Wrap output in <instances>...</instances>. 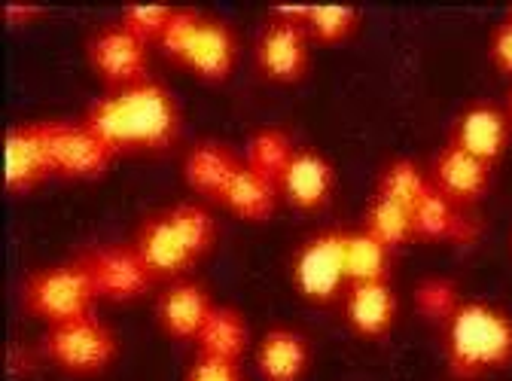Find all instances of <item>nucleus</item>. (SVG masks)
<instances>
[{"instance_id":"f257e3e1","label":"nucleus","mask_w":512,"mask_h":381,"mask_svg":"<svg viewBox=\"0 0 512 381\" xmlns=\"http://www.w3.org/2000/svg\"><path fill=\"white\" fill-rule=\"evenodd\" d=\"M116 153H165L177 144L183 113L159 80L98 95L80 116Z\"/></svg>"},{"instance_id":"f03ea898","label":"nucleus","mask_w":512,"mask_h":381,"mask_svg":"<svg viewBox=\"0 0 512 381\" xmlns=\"http://www.w3.org/2000/svg\"><path fill=\"white\" fill-rule=\"evenodd\" d=\"M445 363L455 378L506 369L512 363V317L485 299H464L445 324Z\"/></svg>"},{"instance_id":"7ed1b4c3","label":"nucleus","mask_w":512,"mask_h":381,"mask_svg":"<svg viewBox=\"0 0 512 381\" xmlns=\"http://www.w3.org/2000/svg\"><path fill=\"white\" fill-rule=\"evenodd\" d=\"M19 302L31 317L52 327L92 314L101 299L86 266L80 260H71L28 272V278L19 287Z\"/></svg>"},{"instance_id":"20e7f679","label":"nucleus","mask_w":512,"mask_h":381,"mask_svg":"<svg viewBox=\"0 0 512 381\" xmlns=\"http://www.w3.org/2000/svg\"><path fill=\"white\" fill-rule=\"evenodd\" d=\"M40 351L64 375L89 378L113 366V360L119 357V336L92 311L74 317V321L46 327L40 339Z\"/></svg>"},{"instance_id":"39448f33","label":"nucleus","mask_w":512,"mask_h":381,"mask_svg":"<svg viewBox=\"0 0 512 381\" xmlns=\"http://www.w3.org/2000/svg\"><path fill=\"white\" fill-rule=\"evenodd\" d=\"M345 238L348 229H320L296 247L290 281L305 302L330 305L348 290Z\"/></svg>"},{"instance_id":"423d86ee","label":"nucleus","mask_w":512,"mask_h":381,"mask_svg":"<svg viewBox=\"0 0 512 381\" xmlns=\"http://www.w3.org/2000/svg\"><path fill=\"white\" fill-rule=\"evenodd\" d=\"M55 180H98L116 162V153L83 119H43Z\"/></svg>"},{"instance_id":"0eeeda50","label":"nucleus","mask_w":512,"mask_h":381,"mask_svg":"<svg viewBox=\"0 0 512 381\" xmlns=\"http://www.w3.org/2000/svg\"><path fill=\"white\" fill-rule=\"evenodd\" d=\"M86 61L107 92L128 89L153 80L150 77V43L135 37L119 22L98 28L86 43Z\"/></svg>"},{"instance_id":"6e6552de","label":"nucleus","mask_w":512,"mask_h":381,"mask_svg":"<svg viewBox=\"0 0 512 381\" xmlns=\"http://www.w3.org/2000/svg\"><path fill=\"white\" fill-rule=\"evenodd\" d=\"M77 260L86 266L101 302H116V305L135 302V299L147 296L153 290V284L159 281L132 241L89 247Z\"/></svg>"},{"instance_id":"1a4fd4ad","label":"nucleus","mask_w":512,"mask_h":381,"mask_svg":"<svg viewBox=\"0 0 512 381\" xmlns=\"http://www.w3.org/2000/svg\"><path fill=\"white\" fill-rule=\"evenodd\" d=\"M4 150V189L7 196H28L43 183L55 180L52 162H49V147H46V132L43 119L31 122H16L4 132L0 141Z\"/></svg>"},{"instance_id":"9d476101","label":"nucleus","mask_w":512,"mask_h":381,"mask_svg":"<svg viewBox=\"0 0 512 381\" xmlns=\"http://www.w3.org/2000/svg\"><path fill=\"white\" fill-rule=\"evenodd\" d=\"M311 37L305 25L284 22V19H269L256 37L253 61L256 71L272 83H299L308 74L311 65Z\"/></svg>"},{"instance_id":"9b49d317","label":"nucleus","mask_w":512,"mask_h":381,"mask_svg":"<svg viewBox=\"0 0 512 381\" xmlns=\"http://www.w3.org/2000/svg\"><path fill=\"white\" fill-rule=\"evenodd\" d=\"M214 305L217 302L199 281L177 278L159 293L156 324L174 342H196Z\"/></svg>"},{"instance_id":"f8f14e48","label":"nucleus","mask_w":512,"mask_h":381,"mask_svg":"<svg viewBox=\"0 0 512 381\" xmlns=\"http://www.w3.org/2000/svg\"><path fill=\"white\" fill-rule=\"evenodd\" d=\"M509 132H512V122L506 116V107H497L491 101H473L458 113L452 125V138L448 141L464 147L467 153H473L476 159L488 165H497L506 153Z\"/></svg>"},{"instance_id":"ddd939ff","label":"nucleus","mask_w":512,"mask_h":381,"mask_svg":"<svg viewBox=\"0 0 512 381\" xmlns=\"http://www.w3.org/2000/svg\"><path fill=\"white\" fill-rule=\"evenodd\" d=\"M491 168L488 162L476 159L473 153H467L464 147L448 141L430 165V183L439 189L445 199H452L458 208L479 202L488 186H491Z\"/></svg>"},{"instance_id":"4468645a","label":"nucleus","mask_w":512,"mask_h":381,"mask_svg":"<svg viewBox=\"0 0 512 381\" xmlns=\"http://www.w3.org/2000/svg\"><path fill=\"white\" fill-rule=\"evenodd\" d=\"M333 186H336L333 162L311 147H299L281 177V199L299 211H320L330 202Z\"/></svg>"},{"instance_id":"2eb2a0df","label":"nucleus","mask_w":512,"mask_h":381,"mask_svg":"<svg viewBox=\"0 0 512 381\" xmlns=\"http://www.w3.org/2000/svg\"><path fill=\"white\" fill-rule=\"evenodd\" d=\"M132 244L138 247L144 263L150 266V272L159 281H177V278H183L192 266L199 263L186 250V244L180 241V235L174 232V226L165 217V211L144 217L141 226H138V232H135V238H132Z\"/></svg>"},{"instance_id":"dca6fc26","label":"nucleus","mask_w":512,"mask_h":381,"mask_svg":"<svg viewBox=\"0 0 512 381\" xmlns=\"http://www.w3.org/2000/svg\"><path fill=\"white\" fill-rule=\"evenodd\" d=\"M241 153H235L223 141H199L192 144L183 156V180L196 196L208 202H220L226 186L232 183L235 171L241 168Z\"/></svg>"},{"instance_id":"f3484780","label":"nucleus","mask_w":512,"mask_h":381,"mask_svg":"<svg viewBox=\"0 0 512 381\" xmlns=\"http://www.w3.org/2000/svg\"><path fill=\"white\" fill-rule=\"evenodd\" d=\"M397 293L391 281L348 284L345 290V321L360 339H384L397 321Z\"/></svg>"},{"instance_id":"a211bd4d","label":"nucleus","mask_w":512,"mask_h":381,"mask_svg":"<svg viewBox=\"0 0 512 381\" xmlns=\"http://www.w3.org/2000/svg\"><path fill=\"white\" fill-rule=\"evenodd\" d=\"M235 61H238L235 31L223 19L205 16L196 40H192V46L183 58V68L205 83H223L235 71Z\"/></svg>"},{"instance_id":"6ab92c4d","label":"nucleus","mask_w":512,"mask_h":381,"mask_svg":"<svg viewBox=\"0 0 512 381\" xmlns=\"http://www.w3.org/2000/svg\"><path fill=\"white\" fill-rule=\"evenodd\" d=\"M308 363V342L290 327H269L256 342V372L263 381H302Z\"/></svg>"},{"instance_id":"aec40b11","label":"nucleus","mask_w":512,"mask_h":381,"mask_svg":"<svg viewBox=\"0 0 512 381\" xmlns=\"http://www.w3.org/2000/svg\"><path fill=\"white\" fill-rule=\"evenodd\" d=\"M278 202H281V186L266 174L247 168L244 162L220 199V205L244 223H266L275 214Z\"/></svg>"},{"instance_id":"412c9836","label":"nucleus","mask_w":512,"mask_h":381,"mask_svg":"<svg viewBox=\"0 0 512 381\" xmlns=\"http://www.w3.org/2000/svg\"><path fill=\"white\" fill-rule=\"evenodd\" d=\"M250 348V327L247 317L235 305H214L202 333L196 336V351L202 357L232 360L241 363V357Z\"/></svg>"},{"instance_id":"4be33fe9","label":"nucleus","mask_w":512,"mask_h":381,"mask_svg":"<svg viewBox=\"0 0 512 381\" xmlns=\"http://www.w3.org/2000/svg\"><path fill=\"white\" fill-rule=\"evenodd\" d=\"M296 150H299V147L293 144L290 132L278 129V125H263V129H256V132L247 138L241 159H244L247 168L266 174L269 180H275V183L281 186V177H284L287 165L293 162Z\"/></svg>"},{"instance_id":"5701e85b","label":"nucleus","mask_w":512,"mask_h":381,"mask_svg":"<svg viewBox=\"0 0 512 381\" xmlns=\"http://www.w3.org/2000/svg\"><path fill=\"white\" fill-rule=\"evenodd\" d=\"M391 247L372 238L366 229H348L345 238V272L348 284H372L391 278Z\"/></svg>"},{"instance_id":"b1692460","label":"nucleus","mask_w":512,"mask_h":381,"mask_svg":"<svg viewBox=\"0 0 512 381\" xmlns=\"http://www.w3.org/2000/svg\"><path fill=\"white\" fill-rule=\"evenodd\" d=\"M412 214H415V238L421 241H448V238L461 241L467 235L461 208L452 199H445L433 183Z\"/></svg>"},{"instance_id":"393cba45","label":"nucleus","mask_w":512,"mask_h":381,"mask_svg":"<svg viewBox=\"0 0 512 381\" xmlns=\"http://www.w3.org/2000/svg\"><path fill=\"white\" fill-rule=\"evenodd\" d=\"M372 238H378L381 244H388L391 250L415 241V214L391 199H384L378 193H372L366 211H363V226Z\"/></svg>"},{"instance_id":"a878e982","label":"nucleus","mask_w":512,"mask_h":381,"mask_svg":"<svg viewBox=\"0 0 512 381\" xmlns=\"http://www.w3.org/2000/svg\"><path fill=\"white\" fill-rule=\"evenodd\" d=\"M165 217L171 220L174 232L180 235V241L186 244V250L196 260L208 257L217 244V220L214 214L199 205V202H177L171 208H165Z\"/></svg>"},{"instance_id":"bb28decb","label":"nucleus","mask_w":512,"mask_h":381,"mask_svg":"<svg viewBox=\"0 0 512 381\" xmlns=\"http://www.w3.org/2000/svg\"><path fill=\"white\" fill-rule=\"evenodd\" d=\"M430 189V174L412 162V159H394L381 168L378 180H375V193L391 199L409 211H415V205L424 199V193Z\"/></svg>"},{"instance_id":"cd10ccee","label":"nucleus","mask_w":512,"mask_h":381,"mask_svg":"<svg viewBox=\"0 0 512 381\" xmlns=\"http://www.w3.org/2000/svg\"><path fill=\"white\" fill-rule=\"evenodd\" d=\"M357 25H360L357 7H345V4H311L305 31L317 43L336 46V43H345L357 31Z\"/></svg>"},{"instance_id":"c85d7f7f","label":"nucleus","mask_w":512,"mask_h":381,"mask_svg":"<svg viewBox=\"0 0 512 381\" xmlns=\"http://www.w3.org/2000/svg\"><path fill=\"white\" fill-rule=\"evenodd\" d=\"M202 22H205V13L192 10V7H174V13H171V19L165 22V28H162V34H159L156 46L162 49L165 58H171V61H177V65H183V58H186L192 40H196Z\"/></svg>"},{"instance_id":"c756f323","label":"nucleus","mask_w":512,"mask_h":381,"mask_svg":"<svg viewBox=\"0 0 512 381\" xmlns=\"http://www.w3.org/2000/svg\"><path fill=\"white\" fill-rule=\"evenodd\" d=\"M415 308L430 317V321H439V324H448V317H452L458 308H461V296H458V284L448 281V278H424L418 287H415Z\"/></svg>"},{"instance_id":"7c9ffc66","label":"nucleus","mask_w":512,"mask_h":381,"mask_svg":"<svg viewBox=\"0 0 512 381\" xmlns=\"http://www.w3.org/2000/svg\"><path fill=\"white\" fill-rule=\"evenodd\" d=\"M171 13H174L171 4H125L119 10V19L116 22L122 28L132 31L135 37H141V40H147L153 46L159 40L165 22L171 19Z\"/></svg>"},{"instance_id":"2f4dec72","label":"nucleus","mask_w":512,"mask_h":381,"mask_svg":"<svg viewBox=\"0 0 512 381\" xmlns=\"http://www.w3.org/2000/svg\"><path fill=\"white\" fill-rule=\"evenodd\" d=\"M183 381H241V363L196 354V360L189 363Z\"/></svg>"},{"instance_id":"473e14b6","label":"nucleus","mask_w":512,"mask_h":381,"mask_svg":"<svg viewBox=\"0 0 512 381\" xmlns=\"http://www.w3.org/2000/svg\"><path fill=\"white\" fill-rule=\"evenodd\" d=\"M488 52H491L494 68L512 77V19H509V16H503V19L494 25Z\"/></svg>"},{"instance_id":"72a5a7b5","label":"nucleus","mask_w":512,"mask_h":381,"mask_svg":"<svg viewBox=\"0 0 512 381\" xmlns=\"http://www.w3.org/2000/svg\"><path fill=\"white\" fill-rule=\"evenodd\" d=\"M40 16H46V7L28 4V0H10V4L0 7V19H4L10 28H25L31 22H37Z\"/></svg>"},{"instance_id":"f704fd0d","label":"nucleus","mask_w":512,"mask_h":381,"mask_svg":"<svg viewBox=\"0 0 512 381\" xmlns=\"http://www.w3.org/2000/svg\"><path fill=\"white\" fill-rule=\"evenodd\" d=\"M506 116H509V122H512V89H509V95H506Z\"/></svg>"},{"instance_id":"c9c22d12","label":"nucleus","mask_w":512,"mask_h":381,"mask_svg":"<svg viewBox=\"0 0 512 381\" xmlns=\"http://www.w3.org/2000/svg\"><path fill=\"white\" fill-rule=\"evenodd\" d=\"M506 16H509V19H512V7H509V10H506Z\"/></svg>"},{"instance_id":"e433bc0d","label":"nucleus","mask_w":512,"mask_h":381,"mask_svg":"<svg viewBox=\"0 0 512 381\" xmlns=\"http://www.w3.org/2000/svg\"><path fill=\"white\" fill-rule=\"evenodd\" d=\"M509 247H512V232H509Z\"/></svg>"}]
</instances>
